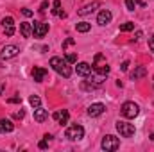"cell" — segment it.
<instances>
[{"label":"cell","instance_id":"cell-1","mask_svg":"<svg viewBox=\"0 0 154 152\" xmlns=\"http://www.w3.org/2000/svg\"><path fill=\"white\" fill-rule=\"evenodd\" d=\"M50 66H52L61 77H65V79H68V77L72 75V68H70V63H68L66 59L52 57V59H50Z\"/></svg>","mask_w":154,"mask_h":152},{"label":"cell","instance_id":"cell-2","mask_svg":"<svg viewBox=\"0 0 154 152\" xmlns=\"http://www.w3.org/2000/svg\"><path fill=\"white\" fill-rule=\"evenodd\" d=\"M65 136L70 140V141H79V140H82L84 138V129H82V125H70L66 131H65Z\"/></svg>","mask_w":154,"mask_h":152},{"label":"cell","instance_id":"cell-3","mask_svg":"<svg viewBox=\"0 0 154 152\" xmlns=\"http://www.w3.org/2000/svg\"><path fill=\"white\" fill-rule=\"evenodd\" d=\"M115 127H116V131L120 132L122 138H131V136H134V132H136L134 125H133V123H127V122H124V120H118Z\"/></svg>","mask_w":154,"mask_h":152},{"label":"cell","instance_id":"cell-4","mask_svg":"<svg viewBox=\"0 0 154 152\" xmlns=\"http://www.w3.org/2000/svg\"><path fill=\"white\" fill-rule=\"evenodd\" d=\"M100 147H102V150H106V152H113L120 147V140L116 136H113V134H108V136L102 138Z\"/></svg>","mask_w":154,"mask_h":152},{"label":"cell","instance_id":"cell-5","mask_svg":"<svg viewBox=\"0 0 154 152\" xmlns=\"http://www.w3.org/2000/svg\"><path fill=\"white\" fill-rule=\"evenodd\" d=\"M120 111H122V116H125V118H134V116H138V113H140V108L134 102H124Z\"/></svg>","mask_w":154,"mask_h":152},{"label":"cell","instance_id":"cell-6","mask_svg":"<svg viewBox=\"0 0 154 152\" xmlns=\"http://www.w3.org/2000/svg\"><path fill=\"white\" fill-rule=\"evenodd\" d=\"M18 54H20V48H18L16 45H5V47L2 48V52H0V59L7 61V59H13V57H16Z\"/></svg>","mask_w":154,"mask_h":152},{"label":"cell","instance_id":"cell-7","mask_svg":"<svg viewBox=\"0 0 154 152\" xmlns=\"http://www.w3.org/2000/svg\"><path fill=\"white\" fill-rule=\"evenodd\" d=\"M47 32H48V23H45V22H34L32 23V34H34V38H43Z\"/></svg>","mask_w":154,"mask_h":152},{"label":"cell","instance_id":"cell-8","mask_svg":"<svg viewBox=\"0 0 154 152\" xmlns=\"http://www.w3.org/2000/svg\"><path fill=\"white\" fill-rule=\"evenodd\" d=\"M2 27H4L5 36H13L14 34V20H13V16H5L2 20Z\"/></svg>","mask_w":154,"mask_h":152},{"label":"cell","instance_id":"cell-9","mask_svg":"<svg viewBox=\"0 0 154 152\" xmlns=\"http://www.w3.org/2000/svg\"><path fill=\"white\" fill-rule=\"evenodd\" d=\"M106 111V106L102 104V102H95V104H91L90 108H88V114L93 118V116H100V114Z\"/></svg>","mask_w":154,"mask_h":152},{"label":"cell","instance_id":"cell-10","mask_svg":"<svg viewBox=\"0 0 154 152\" xmlns=\"http://www.w3.org/2000/svg\"><path fill=\"white\" fill-rule=\"evenodd\" d=\"M111 18H113L111 11H108V9H102V11L99 13V16H97V23H99V25H108V23L111 22Z\"/></svg>","mask_w":154,"mask_h":152},{"label":"cell","instance_id":"cell-11","mask_svg":"<svg viewBox=\"0 0 154 152\" xmlns=\"http://www.w3.org/2000/svg\"><path fill=\"white\" fill-rule=\"evenodd\" d=\"M68 118H70V113H68L66 109H59V111L54 113V120H56L57 123H61V125H66V123H68Z\"/></svg>","mask_w":154,"mask_h":152},{"label":"cell","instance_id":"cell-12","mask_svg":"<svg viewBox=\"0 0 154 152\" xmlns=\"http://www.w3.org/2000/svg\"><path fill=\"white\" fill-rule=\"evenodd\" d=\"M48 75V72L45 70V68H41V66H34V70H32V79L36 81V82H43L45 79Z\"/></svg>","mask_w":154,"mask_h":152},{"label":"cell","instance_id":"cell-13","mask_svg":"<svg viewBox=\"0 0 154 152\" xmlns=\"http://www.w3.org/2000/svg\"><path fill=\"white\" fill-rule=\"evenodd\" d=\"M91 70H93V66H90L88 63H77V66H75L77 75H81V77L90 75V74H91Z\"/></svg>","mask_w":154,"mask_h":152},{"label":"cell","instance_id":"cell-14","mask_svg":"<svg viewBox=\"0 0 154 152\" xmlns=\"http://www.w3.org/2000/svg\"><path fill=\"white\" fill-rule=\"evenodd\" d=\"M97 7H99V2L95 0V2H91V4H88V5H84L82 9H79L77 13H79L81 16H86V14H90V13H93V11H95Z\"/></svg>","mask_w":154,"mask_h":152},{"label":"cell","instance_id":"cell-15","mask_svg":"<svg viewBox=\"0 0 154 152\" xmlns=\"http://www.w3.org/2000/svg\"><path fill=\"white\" fill-rule=\"evenodd\" d=\"M20 32H22L23 38H31V36H32V25H31L29 22L20 23Z\"/></svg>","mask_w":154,"mask_h":152},{"label":"cell","instance_id":"cell-16","mask_svg":"<svg viewBox=\"0 0 154 152\" xmlns=\"http://www.w3.org/2000/svg\"><path fill=\"white\" fill-rule=\"evenodd\" d=\"M147 75V70H145V66H136L133 72H131V79L133 81H138V79H142V77Z\"/></svg>","mask_w":154,"mask_h":152},{"label":"cell","instance_id":"cell-17","mask_svg":"<svg viewBox=\"0 0 154 152\" xmlns=\"http://www.w3.org/2000/svg\"><path fill=\"white\" fill-rule=\"evenodd\" d=\"M13 129H14V123L11 120H5V118L0 120V132H11Z\"/></svg>","mask_w":154,"mask_h":152},{"label":"cell","instance_id":"cell-18","mask_svg":"<svg viewBox=\"0 0 154 152\" xmlns=\"http://www.w3.org/2000/svg\"><path fill=\"white\" fill-rule=\"evenodd\" d=\"M47 118H48L47 109H41V108H36V109H34V120H36V122L41 123V122H45Z\"/></svg>","mask_w":154,"mask_h":152},{"label":"cell","instance_id":"cell-19","mask_svg":"<svg viewBox=\"0 0 154 152\" xmlns=\"http://www.w3.org/2000/svg\"><path fill=\"white\" fill-rule=\"evenodd\" d=\"M54 9H52V14H56V16H61V18H65L66 16V13L65 11H61V0H54Z\"/></svg>","mask_w":154,"mask_h":152},{"label":"cell","instance_id":"cell-20","mask_svg":"<svg viewBox=\"0 0 154 152\" xmlns=\"http://www.w3.org/2000/svg\"><path fill=\"white\" fill-rule=\"evenodd\" d=\"M106 65H108V63H106L104 56H102V54H97L95 59H93V68L97 70V68H102V66H106Z\"/></svg>","mask_w":154,"mask_h":152},{"label":"cell","instance_id":"cell-21","mask_svg":"<svg viewBox=\"0 0 154 152\" xmlns=\"http://www.w3.org/2000/svg\"><path fill=\"white\" fill-rule=\"evenodd\" d=\"M75 29H77V32H88V31L91 29V25H90L88 22H79L75 25Z\"/></svg>","mask_w":154,"mask_h":152},{"label":"cell","instance_id":"cell-22","mask_svg":"<svg viewBox=\"0 0 154 152\" xmlns=\"http://www.w3.org/2000/svg\"><path fill=\"white\" fill-rule=\"evenodd\" d=\"M29 104H31L32 108H39V104H41V99H39L38 95H31V97H29Z\"/></svg>","mask_w":154,"mask_h":152},{"label":"cell","instance_id":"cell-23","mask_svg":"<svg viewBox=\"0 0 154 152\" xmlns=\"http://www.w3.org/2000/svg\"><path fill=\"white\" fill-rule=\"evenodd\" d=\"M134 29V23L133 22H127V23H122L120 25V32H129V31H133Z\"/></svg>","mask_w":154,"mask_h":152},{"label":"cell","instance_id":"cell-24","mask_svg":"<svg viewBox=\"0 0 154 152\" xmlns=\"http://www.w3.org/2000/svg\"><path fill=\"white\" fill-rule=\"evenodd\" d=\"M136 5H138V0H125V7H127L129 11H134Z\"/></svg>","mask_w":154,"mask_h":152},{"label":"cell","instance_id":"cell-25","mask_svg":"<svg viewBox=\"0 0 154 152\" xmlns=\"http://www.w3.org/2000/svg\"><path fill=\"white\" fill-rule=\"evenodd\" d=\"M65 59L72 65V63H75V61H77V54H74V52H68V54H65Z\"/></svg>","mask_w":154,"mask_h":152},{"label":"cell","instance_id":"cell-26","mask_svg":"<svg viewBox=\"0 0 154 152\" xmlns=\"http://www.w3.org/2000/svg\"><path fill=\"white\" fill-rule=\"evenodd\" d=\"M7 102H9V104H20V102H22V97H20V95H16V97H11Z\"/></svg>","mask_w":154,"mask_h":152},{"label":"cell","instance_id":"cell-27","mask_svg":"<svg viewBox=\"0 0 154 152\" xmlns=\"http://www.w3.org/2000/svg\"><path fill=\"white\" fill-rule=\"evenodd\" d=\"M38 147L41 149V150H45V149L48 147V140H47V138H45V140H41V141L38 143Z\"/></svg>","mask_w":154,"mask_h":152},{"label":"cell","instance_id":"cell-28","mask_svg":"<svg viewBox=\"0 0 154 152\" xmlns=\"http://www.w3.org/2000/svg\"><path fill=\"white\" fill-rule=\"evenodd\" d=\"M75 43V39L74 38H66L65 39V43H63V48H66V47H70V45H74Z\"/></svg>","mask_w":154,"mask_h":152},{"label":"cell","instance_id":"cell-29","mask_svg":"<svg viewBox=\"0 0 154 152\" xmlns=\"http://www.w3.org/2000/svg\"><path fill=\"white\" fill-rule=\"evenodd\" d=\"M22 14H23V16H27V18H31V16H32V11H31V9H27V7H23V9H22Z\"/></svg>","mask_w":154,"mask_h":152},{"label":"cell","instance_id":"cell-30","mask_svg":"<svg viewBox=\"0 0 154 152\" xmlns=\"http://www.w3.org/2000/svg\"><path fill=\"white\" fill-rule=\"evenodd\" d=\"M127 68H129V61H124V63L120 65V70H122V72H127Z\"/></svg>","mask_w":154,"mask_h":152},{"label":"cell","instance_id":"cell-31","mask_svg":"<svg viewBox=\"0 0 154 152\" xmlns=\"http://www.w3.org/2000/svg\"><path fill=\"white\" fill-rule=\"evenodd\" d=\"M47 7H48V2L45 0V2H41V5H39V11L43 13V11H47Z\"/></svg>","mask_w":154,"mask_h":152},{"label":"cell","instance_id":"cell-32","mask_svg":"<svg viewBox=\"0 0 154 152\" xmlns=\"http://www.w3.org/2000/svg\"><path fill=\"white\" fill-rule=\"evenodd\" d=\"M25 116V111H18V113H14V118H18V120H22Z\"/></svg>","mask_w":154,"mask_h":152},{"label":"cell","instance_id":"cell-33","mask_svg":"<svg viewBox=\"0 0 154 152\" xmlns=\"http://www.w3.org/2000/svg\"><path fill=\"white\" fill-rule=\"evenodd\" d=\"M149 48H151V50L154 52V36H152L151 39H149Z\"/></svg>","mask_w":154,"mask_h":152},{"label":"cell","instance_id":"cell-34","mask_svg":"<svg viewBox=\"0 0 154 152\" xmlns=\"http://www.w3.org/2000/svg\"><path fill=\"white\" fill-rule=\"evenodd\" d=\"M142 36H143V32H142V31H136V38L134 39H140Z\"/></svg>","mask_w":154,"mask_h":152},{"label":"cell","instance_id":"cell-35","mask_svg":"<svg viewBox=\"0 0 154 152\" xmlns=\"http://www.w3.org/2000/svg\"><path fill=\"white\" fill-rule=\"evenodd\" d=\"M4 90H5V84H4V82H2V84H0V95H2V93H4Z\"/></svg>","mask_w":154,"mask_h":152},{"label":"cell","instance_id":"cell-36","mask_svg":"<svg viewBox=\"0 0 154 152\" xmlns=\"http://www.w3.org/2000/svg\"><path fill=\"white\" fill-rule=\"evenodd\" d=\"M151 140H152V141H154V134H151Z\"/></svg>","mask_w":154,"mask_h":152}]
</instances>
